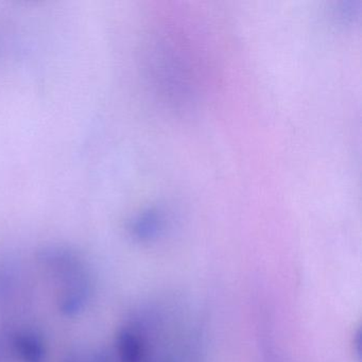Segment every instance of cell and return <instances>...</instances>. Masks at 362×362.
Instances as JSON below:
<instances>
[{
	"mask_svg": "<svg viewBox=\"0 0 362 362\" xmlns=\"http://www.w3.org/2000/svg\"><path fill=\"white\" fill-rule=\"evenodd\" d=\"M90 294V283L88 276L61 287L58 298L59 309L63 315L74 317L83 310L88 304Z\"/></svg>",
	"mask_w": 362,
	"mask_h": 362,
	"instance_id": "6da1fadb",
	"label": "cell"
},
{
	"mask_svg": "<svg viewBox=\"0 0 362 362\" xmlns=\"http://www.w3.org/2000/svg\"><path fill=\"white\" fill-rule=\"evenodd\" d=\"M117 353L119 362H141L144 343L141 336L131 328H124L118 334Z\"/></svg>",
	"mask_w": 362,
	"mask_h": 362,
	"instance_id": "7a4b0ae2",
	"label": "cell"
},
{
	"mask_svg": "<svg viewBox=\"0 0 362 362\" xmlns=\"http://www.w3.org/2000/svg\"><path fill=\"white\" fill-rule=\"evenodd\" d=\"M14 349L21 362H44L45 360L43 342L35 332L18 334L14 341Z\"/></svg>",
	"mask_w": 362,
	"mask_h": 362,
	"instance_id": "3957f363",
	"label": "cell"
},
{
	"mask_svg": "<svg viewBox=\"0 0 362 362\" xmlns=\"http://www.w3.org/2000/svg\"><path fill=\"white\" fill-rule=\"evenodd\" d=\"M160 218L156 213H144L133 221L131 230L133 236L141 241L152 240L160 230Z\"/></svg>",
	"mask_w": 362,
	"mask_h": 362,
	"instance_id": "277c9868",
	"label": "cell"
},
{
	"mask_svg": "<svg viewBox=\"0 0 362 362\" xmlns=\"http://www.w3.org/2000/svg\"><path fill=\"white\" fill-rule=\"evenodd\" d=\"M13 273L6 264H0V298L8 293L12 286Z\"/></svg>",
	"mask_w": 362,
	"mask_h": 362,
	"instance_id": "5b68a950",
	"label": "cell"
},
{
	"mask_svg": "<svg viewBox=\"0 0 362 362\" xmlns=\"http://www.w3.org/2000/svg\"><path fill=\"white\" fill-rule=\"evenodd\" d=\"M86 362H116L115 358L107 349H101L93 354L92 357Z\"/></svg>",
	"mask_w": 362,
	"mask_h": 362,
	"instance_id": "8992f818",
	"label": "cell"
},
{
	"mask_svg": "<svg viewBox=\"0 0 362 362\" xmlns=\"http://www.w3.org/2000/svg\"><path fill=\"white\" fill-rule=\"evenodd\" d=\"M354 349H355L356 353L358 354V356H360V347H361V332H357V334H355V339H354Z\"/></svg>",
	"mask_w": 362,
	"mask_h": 362,
	"instance_id": "52a82bcc",
	"label": "cell"
},
{
	"mask_svg": "<svg viewBox=\"0 0 362 362\" xmlns=\"http://www.w3.org/2000/svg\"><path fill=\"white\" fill-rule=\"evenodd\" d=\"M64 362H84L83 360L80 357H77V356H69Z\"/></svg>",
	"mask_w": 362,
	"mask_h": 362,
	"instance_id": "ba28073f",
	"label": "cell"
}]
</instances>
